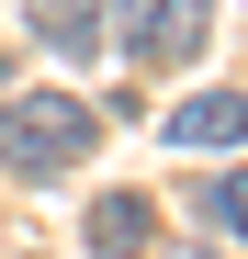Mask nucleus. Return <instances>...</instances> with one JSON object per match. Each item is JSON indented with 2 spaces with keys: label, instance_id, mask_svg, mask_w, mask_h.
Returning a JSON list of instances; mask_svg holds the SVG:
<instances>
[{
  "label": "nucleus",
  "instance_id": "obj_1",
  "mask_svg": "<svg viewBox=\"0 0 248 259\" xmlns=\"http://www.w3.org/2000/svg\"><path fill=\"white\" fill-rule=\"evenodd\" d=\"M91 136H102V113L79 102V91H23V102H0V169H23V181L79 169Z\"/></svg>",
  "mask_w": 248,
  "mask_h": 259
},
{
  "label": "nucleus",
  "instance_id": "obj_3",
  "mask_svg": "<svg viewBox=\"0 0 248 259\" xmlns=\"http://www.w3.org/2000/svg\"><path fill=\"white\" fill-rule=\"evenodd\" d=\"M237 136H248V91H203V102L170 113V147H192V158L203 147H237Z\"/></svg>",
  "mask_w": 248,
  "mask_h": 259
},
{
  "label": "nucleus",
  "instance_id": "obj_2",
  "mask_svg": "<svg viewBox=\"0 0 248 259\" xmlns=\"http://www.w3.org/2000/svg\"><path fill=\"white\" fill-rule=\"evenodd\" d=\"M124 12V57L136 68H181L203 46V23H215V0H113Z\"/></svg>",
  "mask_w": 248,
  "mask_h": 259
},
{
  "label": "nucleus",
  "instance_id": "obj_5",
  "mask_svg": "<svg viewBox=\"0 0 248 259\" xmlns=\"http://www.w3.org/2000/svg\"><path fill=\"white\" fill-rule=\"evenodd\" d=\"M34 34H46L57 57H91V46H102V23H91V0H34Z\"/></svg>",
  "mask_w": 248,
  "mask_h": 259
},
{
  "label": "nucleus",
  "instance_id": "obj_4",
  "mask_svg": "<svg viewBox=\"0 0 248 259\" xmlns=\"http://www.w3.org/2000/svg\"><path fill=\"white\" fill-rule=\"evenodd\" d=\"M91 248H102V259H147V203H136V192H102V203H91Z\"/></svg>",
  "mask_w": 248,
  "mask_h": 259
},
{
  "label": "nucleus",
  "instance_id": "obj_6",
  "mask_svg": "<svg viewBox=\"0 0 248 259\" xmlns=\"http://www.w3.org/2000/svg\"><path fill=\"white\" fill-rule=\"evenodd\" d=\"M192 203H203V214H215V226H226V237H248V169H215V181H203Z\"/></svg>",
  "mask_w": 248,
  "mask_h": 259
}]
</instances>
